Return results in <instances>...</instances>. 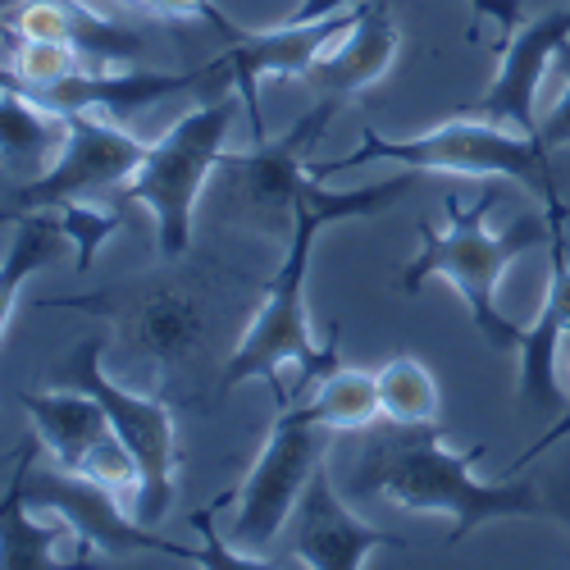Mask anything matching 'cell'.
Returning <instances> with one entry per match:
<instances>
[{
	"mask_svg": "<svg viewBox=\"0 0 570 570\" xmlns=\"http://www.w3.org/2000/svg\"><path fill=\"white\" fill-rule=\"evenodd\" d=\"M415 178H420L415 169H402L397 178L328 193L324 178L306 174V183L297 187V202H293V233H288V247H283V265L265 283V302L224 365V379H219L224 393L247 384V379H265L274 402L288 406V402H297L302 389L320 384L324 374H334L338 328L320 347L311 338V320H306V274H311V256H315V237L338 219H356V215L397 206L415 187Z\"/></svg>",
	"mask_w": 570,
	"mask_h": 570,
	"instance_id": "obj_1",
	"label": "cell"
},
{
	"mask_svg": "<svg viewBox=\"0 0 570 570\" xmlns=\"http://www.w3.org/2000/svg\"><path fill=\"white\" fill-rule=\"evenodd\" d=\"M484 448L452 452L434 424H370L347 474L352 498H384L402 511H439L452 520V543L498 515H552L543 484H489L474 474Z\"/></svg>",
	"mask_w": 570,
	"mask_h": 570,
	"instance_id": "obj_2",
	"label": "cell"
},
{
	"mask_svg": "<svg viewBox=\"0 0 570 570\" xmlns=\"http://www.w3.org/2000/svg\"><path fill=\"white\" fill-rule=\"evenodd\" d=\"M498 202V187L489 183L480 202L470 210L448 193L443 197V210H448V228H434L430 219L420 224V252L415 261L397 274V293H420L430 278H448L452 288L461 293L465 311H470V324L480 328V338L493 347V352H520L525 343V328L511 324L507 311L498 306V283L507 274V265L530 252V247H543L552 243V219L543 215H520L507 233H489L484 228V215L493 210Z\"/></svg>",
	"mask_w": 570,
	"mask_h": 570,
	"instance_id": "obj_3",
	"label": "cell"
},
{
	"mask_svg": "<svg viewBox=\"0 0 570 570\" xmlns=\"http://www.w3.org/2000/svg\"><path fill=\"white\" fill-rule=\"evenodd\" d=\"M365 160H393L415 174H452V178H511L543 197V206L561 202V187L548 165V147L534 132H515L507 124H489L474 115H456L415 137H384L374 124H361V141L343 160H311L315 178H334Z\"/></svg>",
	"mask_w": 570,
	"mask_h": 570,
	"instance_id": "obj_4",
	"label": "cell"
},
{
	"mask_svg": "<svg viewBox=\"0 0 570 570\" xmlns=\"http://www.w3.org/2000/svg\"><path fill=\"white\" fill-rule=\"evenodd\" d=\"M237 87H224L215 101L187 110L178 124L165 128V137L151 141L141 169L124 183L119 202L147 206L156 219V247L165 261H178L193 247V215L224 160V141L237 119Z\"/></svg>",
	"mask_w": 570,
	"mask_h": 570,
	"instance_id": "obj_5",
	"label": "cell"
},
{
	"mask_svg": "<svg viewBox=\"0 0 570 570\" xmlns=\"http://www.w3.org/2000/svg\"><path fill=\"white\" fill-rule=\"evenodd\" d=\"M56 379L65 389H82L101 402L110 430L128 448L137 465V520L141 525H160L169 502H174V474H178V415L156 402L119 389L106 374V338L91 334L82 338L60 365Z\"/></svg>",
	"mask_w": 570,
	"mask_h": 570,
	"instance_id": "obj_6",
	"label": "cell"
},
{
	"mask_svg": "<svg viewBox=\"0 0 570 570\" xmlns=\"http://www.w3.org/2000/svg\"><path fill=\"white\" fill-rule=\"evenodd\" d=\"M151 141H141L128 132L124 119L97 115V110H69V132H65V147L56 156V165L10 183L6 187V202H0V219H19L32 210H56L69 202H97L106 193H124V183L141 169L147 160Z\"/></svg>",
	"mask_w": 570,
	"mask_h": 570,
	"instance_id": "obj_7",
	"label": "cell"
},
{
	"mask_svg": "<svg viewBox=\"0 0 570 570\" xmlns=\"http://www.w3.org/2000/svg\"><path fill=\"white\" fill-rule=\"evenodd\" d=\"M37 448L41 439H23L19 456H14V480L23 489V502L37 507V511H51L56 520H65L69 534L78 539V552H73V566H87L91 552H106V557H124V552H165V557H178V561H197L202 548H183L174 539H160L151 534V525H132V520L119 511L110 484L91 480L82 470H37Z\"/></svg>",
	"mask_w": 570,
	"mask_h": 570,
	"instance_id": "obj_8",
	"label": "cell"
},
{
	"mask_svg": "<svg viewBox=\"0 0 570 570\" xmlns=\"http://www.w3.org/2000/svg\"><path fill=\"white\" fill-rule=\"evenodd\" d=\"M328 434L334 430H324L306 402L278 406V420H274L256 465L247 470V480L233 489L237 515L228 525V539L237 548L265 557V548L278 539V530L288 525V515L297 511L315 465L324 461Z\"/></svg>",
	"mask_w": 570,
	"mask_h": 570,
	"instance_id": "obj_9",
	"label": "cell"
},
{
	"mask_svg": "<svg viewBox=\"0 0 570 570\" xmlns=\"http://www.w3.org/2000/svg\"><path fill=\"white\" fill-rule=\"evenodd\" d=\"M338 110L328 106H311L283 137H256L252 151L243 156H228L219 160L215 178L224 187V197L233 210L252 215L256 224H293V202H297V187L306 183L311 174V160H306V147L324 132V124L334 119Z\"/></svg>",
	"mask_w": 570,
	"mask_h": 570,
	"instance_id": "obj_10",
	"label": "cell"
},
{
	"mask_svg": "<svg viewBox=\"0 0 570 570\" xmlns=\"http://www.w3.org/2000/svg\"><path fill=\"white\" fill-rule=\"evenodd\" d=\"M365 10V0H352L347 10L338 14H324V19H293L283 28H269V32H247L237 41L224 46V60H228V73H233V87L243 97L247 115H252V141L265 137V124H261V78H306V69L328 56L334 46Z\"/></svg>",
	"mask_w": 570,
	"mask_h": 570,
	"instance_id": "obj_11",
	"label": "cell"
},
{
	"mask_svg": "<svg viewBox=\"0 0 570 570\" xmlns=\"http://www.w3.org/2000/svg\"><path fill=\"white\" fill-rule=\"evenodd\" d=\"M570 41V0L561 10H548L530 23H520L502 46H498V73L484 87V97H474L461 115L507 124L515 132L539 137V91L548 78V65L561 56V46Z\"/></svg>",
	"mask_w": 570,
	"mask_h": 570,
	"instance_id": "obj_12",
	"label": "cell"
},
{
	"mask_svg": "<svg viewBox=\"0 0 570 570\" xmlns=\"http://www.w3.org/2000/svg\"><path fill=\"white\" fill-rule=\"evenodd\" d=\"M206 82H233L228 73V60L215 56L210 65L202 69H187V73H128V69H73L56 82H41L23 97L51 106V110H97V115H110V119H132L141 110H151L156 101L165 97H178V91H193V87H206ZM19 91V87H14Z\"/></svg>",
	"mask_w": 570,
	"mask_h": 570,
	"instance_id": "obj_13",
	"label": "cell"
},
{
	"mask_svg": "<svg viewBox=\"0 0 570 570\" xmlns=\"http://www.w3.org/2000/svg\"><path fill=\"white\" fill-rule=\"evenodd\" d=\"M293 548L302 557V566L311 570H356L370 561L374 548H406L402 534H389L370 525V520H361L334 489V474H328V461L315 465L311 484L293 511Z\"/></svg>",
	"mask_w": 570,
	"mask_h": 570,
	"instance_id": "obj_14",
	"label": "cell"
},
{
	"mask_svg": "<svg viewBox=\"0 0 570 570\" xmlns=\"http://www.w3.org/2000/svg\"><path fill=\"white\" fill-rule=\"evenodd\" d=\"M397 51H402V37L393 28V0H365L361 19L328 46V56H320L306 69L302 82L315 91L320 106L343 110L397 65Z\"/></svg>",
	"mask_w": 570,
	"mask_h": 570,
	"instance_id": "obj_15",
	"label": "cell"
},
{
	"mask_svg": "<svg viewBox=\"0 0 570 570\" xmlns=\"http://www.w3.org/2000/svg\"><path fill=\"white\" fill-rule=\"evenodd\" d=\"M6 32L41 37V41H65L87 69H124L141 60L147 41L137 32L119 28L115 19L97 14L82 0H23L6 10Z\"/></svg>",
	"mask_w": 570,
	"mask_h": 570,
	"instance_id": "obj_16",
	"label": "cell"
},
{
	"mask_svg": "<svg viewBox=\"0 0 570 570\" xmlns=\"http://www.w3.org/2000/svg\"><path fill=\"white\" fill-rule=\"evenodd\" d=\"M552 219V283H548V302L543 315L525 328V343H520V397L539 411H566V393L557 384V347L570 338V252H566V219L570 206L557 202L548 206Z\"/></svg>",
	"mask_w": 570,
	"mask_h": 570,
	"instance_id": "obj_17",
	"label": "cell"
},
{
	"mask_svg": "<svg viewBox=\"0 0 570 570\" xmlns=\"http://www.w3.org/2000/svg\"><path fill=\"white\" fill-rule=\"evenodd\" d=\"M19 406L28 411L41 448L56 456L65 470H82L87 456L97 452L115 430L101 411V402L82 389H51V393H19Z\"/></svg>",
	"mask_w": 570,
	"mask_h": 570,
	"instance_id": "obj_18",
	"label": "cell"
},
{
	"mask_svg": "<svg viewBox=\"0 0 570 570\" xmlns=\"http://www.w3.org/2000/svg\"><path fill=\"white\" fill-rule=\"evenodd\" d=\"M65 132H69V115L65 110L41 106V101L23 97V91H14V87L0 91V137H6L10 178L19 169H32V178L51 169L60 147H65Z\"/></svg>",
	"mask_w": 570,
	"mask_h": 570,
	"instance_id": "obj_19",
	"label": "cell"
},
{
	"mask_svg": "<svg viewBox=\"0 0 570 570\" xmlns=\"http://www.w3.org/2000/svg\"><path fill=\"white\" fill-rule=\"evenodd\" d=\"M6 228H10V247H6V278H0V328L10 334L23 278L37 274L41 265L60 261L65 252L60 243H69V233L60 224V210H32V215L10 219Z\"/></svg>",
	"mask_w": 570,
	"mask_h": 570,
	"instance_id": "obj_20",
	"label": "cell"
},
{
	"mask_svg": "<svg viewBox=\"0 0 570 570\" xmlns=\"http://www.w3.org/2000/svg\"><path fill=\"white\" fill-rule=\"evenodd\" d=\"M69 539V525L56 520V525H41L37 520V507L23 502V489L10 474L6 484V498H0V566L6 570H19V566H65L56 557V543Z\"/></svg>",
	"mask_w": 570,
	"mask_h": 570,
	"instance_id": "obj_21",
	"label": "cell"
},
{
	"mask_svg": "<svg viewBox=\"0 0 570 570\" xmlns=\"http://www.w3.org/2000/svg\"><path fill=\"white\" fill-rule=\"evenodd\" d=\"M311 415L334 434H361L370 424L384 420L379 406V374L365 370H334L320 379V389L311 393Z\"/></svg>",
	"mask_w": 570,
	"mask_h": 570,
	"instance_id": "obj_22",
	"label": "cell"
},
{
	"mask_svg": "<svg viewBox=\"0 0 570 570\" xmlns=\"http://www.w3.org/2000/svg\"><path fill=\"white\" fill-rule=\"evenodd\" d=\"M379 406L393 424H434L439 420V379L415 356H397L379 370Z\"/></svg>",
	"mask_w": 570,
	"mask_h": 570,
	"instance_id": "obj_23",
	"label": "cell"
},
{
	"mask_svg": "<svg viewBox=\"0 0 570 570\" xmlns=\"http://www.w3.org/2000/svg\"><path fill=\"white\" fill-rule=\"evenodd\" d=\"M137 338L147 343L156 356L174 361L183 352H193V343L202 338V315L187 297L160 293L151 302H137Z\"/></svg>",
	"mask_w": 570,
	"mask_h": 570,
	"instance_id": "obj_24",
	"label": "cell"
},
{
	"mask_svg": "<svg viewBox=\"0 0 570 570\" xmlns=\"http://www.w3.org/2000/svg\"><path fill=\"white\" fill-rule=\"evenodd\" d=\"M56 210H60V224L69 233L73 252H78V274H91V265H97V252L124 228V215L119 210H106L97 202H69V206H56Z\"/></svg>",
	"mask_w": 570,
	"mask_h": 570,
	"instance_id": "obj_25",
	"label": "cell"
},
{
	"mask_svg": "<svg viewBox=\"0 0 570 570\" xmlns=\"http://www.w3.org/2000/svg\"><path fill=\"white\" fill-rule=\"evenodd\" d=\"M128 6L151 10V14H160V19H202V23L215 28V37H219L224 46L243 37V28H237V23L215 6V0H128Z\"/></svg>",
	"mask_w": 570,
	"mask_h": 570,
	"instance_id": "obj_26",
	"label": "cell"
},
{
	"mask_svg": "<svg viewBox=\"0 0 570 570\" xmlns=\"http://www.w3.org/2000/svg\"><path fill=\"white\" fill-rule=\"evenodd\" d=\"M561 73H566V87H561V101L548 110V119L539 124V141L548 151H557V147H570V41L561 46Z\"/></svg>",
	"mask_w": 570,
	"mask_h": 570,
	"instance_id": "obj_27",
	"label": "cell"
},
{
	"mask_svg": "<svg viewBox=\"0 0 570 570\" xmlns=\"http://www.w3.org/2000/svg\"><path fill=\"white\" fill-rule=\"evenodd\" d=\"M566 352H570V338H566ZM561 439H570V402H566V411H561V415L552 420V430H548V434H539V439H534V443H530L525 452H520V456L511 461V474H515V470H525L530 461H539V456H543L548 448H557Z\"/></svg>",
	"mask_w": 570,
	"mask_h": 570,
	"instance_id": "obj_28",
	"label": "cell"
},
{
	"mask_svg": "<svg viewBox=\"0 0 570 570\" xmlns=\"http://www.w3.org/2000/svg\"><path fill=\"white\" fill-rule=\"evenodd\" d=\"M470 10L484 14V19H493L507 37H511L520 23H525V19H520V0H470Z\"/></svg>",
	"mask_w": 570,
	"mask_h": 570,
	"instance_id": "obj_29",
	"label": "cell"
},
{
	"mask_svg": "<svg viewBox=\"0 0 570 570\" xmlns=\"http://www.w3.org/2000/svg\"><path fill=\"white\" fill-rule=\"evenodd\" d=\"M548 507H552V515L561 520V525H570V470H566L561 480L552 484V493H548Z\"/></svg>",
	"mask_w": 570,
	"mask_h": 570,
	"instance_id": "obj_30",
	"label": "cell"
},
{
	"mask_svg": "<svg viewBox=\"0 0 570 570\" xmlns=\"http://www.w3.org/2000/svg\"><path fill=\"white\" fill-rule=\"evenodd\" d=\"M352 0H302V10H297V19H324V14H338V10H347Z\"/></svg>",
	"mask_w": 570,
	"mask_h": 570,
	"instance_id": "obj_31",
	"label": "cell"
},
{
	"mask_svg": "<svg viewBox=\"0 0 570 570\" xmlns=\"http://www.w3.org/2000/svg\"><path fill=\"white\" fill-rule=\"evenodd\" d=\"M566 252H570V237H566Z\"/></svg>",
	"mask_w": 570,
	"mask_h": 570,
	"instance_id": "obj_32",
	"label": "cell"
}]
</instances>
